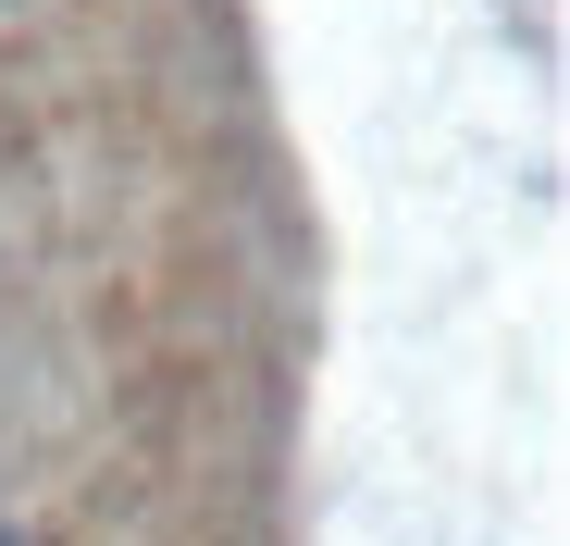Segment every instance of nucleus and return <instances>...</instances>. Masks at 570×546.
Returning a JSON list of instances; mask_svg holds the SVG:
<instances>
[{
  "mask_svg": "<svg viewBox=\"0 0 570 546\" xmlns=\"http://www.w3.org/2000/svg\"><path fill=\"white\" fill-rule=\"evenodd\" d=\"M0 546H26V534H13V521H0Z\"/></svg>",
  "mask_w": 570,
  "mask_h": 546,
  "instance_id": "1",
  "label": "nucleus"
}]
</instances>
